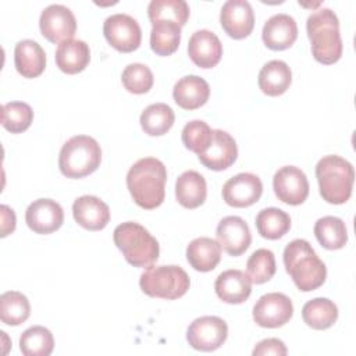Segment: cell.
Here are the masks:
<instances>
[{
	"instance_id": "obj_6",
	"label": "cell",
	"mask_w": 356,
	"mask_h": 356,
	"mask_svg": "<svg viewBox=\"0 0 356 356\" xmlns=\"http://www.w3.org/2000/svg\"><path fill=\"white\" fill-rule=\"evenodd\" d=\"M102 161V149L96 139L88 135H75L61 147L58 167L67 178H83L97 170Z\"/></svg>"
},
{
	"instance_id": "obj_30",
	"label": "cell",
	"mask_w": 356,
	"mask_h": 356,
	"mask_svg": "<svg viewBox=\"0 0 356 356\" xmlns=\"http://www.w3.org/2000/svg\"><path fill=\"white\" fill-rule=\"evenodd\" d=\"M139 121L145 134L150 136H161L174 125L175 114L168 104L153 103L142 111Z\"/></svg>"
},
{
	"instance_id": "obj_41",
	"label": "cell",
	"mask_w": 356,
	"mask_h": 356,
	"mask_svg": "<svg viewBox=\"0 0 356 356\" xmlns=\"http://www.w3.org/2000/svg\"><path fill=\"white\" fill-rule=\"evenodd\" d=\"M1 210V236H7L15 229V213L7 204L0 206Z\"/></svg>"
},
{
	"instance_id": "obj_40",
	"label": "cell",
	"mask_w": 356,
	"mask_h": 356,
	"mask_svg": "<svg viewBox=\"0 0 356 356\" xmlns=\"http://www.w3.org/2000/svg\"><path fill=\"white\" fill-rule=\"evenodd\" d=\"M253 356H264V355H275V356H285L288 353V349L285 343L278 338H267L260 341L254 349Z\"/></svg>"
},
{
	"instance_id": "obj_8",
	"label": "cell",
	"mask_w": 356,
	"mask_h": 356,
	"mask_svg": "<svg viewBox=\"0 0 356 356\" xmlns=\"http://www.w3.org/2000/svg\"><path fill=\"white\" fill-rule=\"evenodd\" d=\"M103 33L107 42L121 53L136 50L142 40V29L138 21L122 13L113 14L103 24Z\"/></svg>"
},
{
	"instance_id": "obj_11",
	"label": "cell",
	"mask_w": 356,
	"mask_h": 356,
	"mask_svg": "<svg viewBox=\"0 0 356 356\" xmlns=\"http://www.w3.org/2000/svg\"><path fill=\"white\" fill-rule=\"evenodd\" d=\"M42 35L51 43H63L72 39L76 31V19L72 11L63 4L47 6L39 18Z\"/></svg>"
},
{
	"instance_id": "obj_32",
	"label": "cell",
	"mask_w": 356,
	"mask_h": 356,
	"mask_svg": "<svg viewBox=\"0 0 356 356\" xmlns=\"http://www.w3.org/2000/svg\"><path fill=\"white\" fill-rule=\"evenodd\" d=\"M181 42V26L172 21H159L150 31V47L159 56L172 54Z\"/></svg>"
},
{
	"instance_id": "obj_38",
	"label": "cell",
	"mask_w": 356,
	"mask_h": 356,
	"mask_svg": "<svg viewBox=\"0 0 356 356\" xmlns=\"http://www.w3.org/2000/svg\"><path fill=\"white\" fill-rule=\"evenodd\" d=\"M182 143L197 156L207 150L213 140V129L202 120L189 121L181 132Z\"/></svg>"
},
{
	"instance_id": "obj_12",
	"label": "cell",
	"mask_w": 356,
	"mask_h": 356,
	"mask_svg": "<svg viewBox=\"0 0 356 356\" xmlns=\"http://www.w3.org/2000/svg\"><path fill=\"white\" fill-rule=\"evenodd\" d=\"M273 188L275 196L291 206L302 204L309 196L307 177L295 165L281 167L273 177Z\"/></svg>"
},
{
	"instance_id": "obj_2",
	"label": "cell",
	"mask_w": 356,
	"mask_h": 356,
	"mask_svg": "<svg viewBox=\"0 0 356 356\" xmlns=\"http://www.w3.org/2000/svg\"><path fill=\"white\" fill-rule=\"evenodd\" d=\"M284 266L296 288L310 292L320 288L327 277V267L306 239H293L284 249Z\"/></svg>"
},
{
	"instance_id": "obj_4",
	"label": "cell",
	"mask_w": 356,
	"mask_h": 356,
	"mask_svg": "<svg viewBox=\"0 0 356 356\" xmlns=\"http://www.w3.org/2000/svg\"><path fill=\"white\" fill-rule=\"evenodd\" d=\"M316 177L321 197L331 204L349 200L355 181L352 164L337 154L324 156L316 165Z\"/></svg>"
},
{
	"instance_id": "obj_33",
	"label": "cell",
	"mask_w": 356,
	"mask_h": 356,
	"mask_svg": "<svg viewBox=\"0 0 356 356\" xmlns=\"http://www.w3.org/2000/svg\"><path fill=\"white\" fill-rule=\"evenodd\" d=\"M31 316L28 298L18 291H7L0 295V320L7 325H19Z\"/></svg>"
},
{
	"instance_id": "obj_14",
	"label": "cell",
	"mask_w": 356,
	"mask_h": 356,
	"mask_svg": "<svg viewBox=\"0 0 356 356\" xmlns=\"http://www.w3.org/2000/svg\"><path fill=\"white\" fill-rule=\"evenodd\" d=\"M26 225L36 234H51L64 222L63 207L53 199H36L25 211Z\"/></svg>"
},
{
	"instance_id": "obj_28",
	"label": "cell",
	"mask_w": 356,
	"mask_h": 356,
	"mask_svg": "<svg viewBox=\"0 0 356 356\" xmlns=\"http://www.w3.org/2000/svg\"><path fill=\"white\" fill-rule=\"evenodd\" d=\"M302 317L313 330H327L337 321L338 307L327 298H314L303 305Z\"/></svg>"
},
{
	"instance_id": "obj_17",
	"label": "cell",
	"mask_w": 356,
	"mask_h": 356,
	"mask_svg": "<svg viewBox=\"0 0 356 356\" xmlns=\"http://www.w3.org/2000/svg\"><path fill=\"white\" fill-rule=\"evenodd\" d=\"M197 157L204 167L213 171H222L231 167L238 157L236 142L228 132L213 129V140L210 146Z\"/></svg>"
},
{
	"instance_id": "obj_24",
	"label": "cell",
	"mask_w": 356,
	"mask_h": 356,
	"mask_svg": "<svg viewBox=\"0 0 356 356\" xmlns=\"http://www.w3.org/2000/svg\"><path fill=\"white\" fill-rule=\"evenodd\" d=\"M207 196V185L204 177L193 170L182 172L175 182V197L185 209H196L202 206Z\"/></svg>"
},
{
	"instance_id": "obj_26",
	"label": "cell",
	"mask_w": 356,
	"mask_h": 356,
	"mask_svg": "<svg viewBox=\"0 0 356 356\" xmlns=\"http://www.w3.org/2000/svg\"><path fill=\"white\" fill-rule=\"evenodd\" d=\"M186 260L196 271H211L221 260V246L209 236L196 238L186 248Z\"/></svg>"
},
{
	"instance_id": "obj_9",
	"label": "cell",
	"mask_w": 356,
	"mask_h": 356,
	"mask_svg": "<svg viewBox=\"0 0 356 356\" xmlns=\"http://www.w3.org/2000/svg\"><path fill=\"white\" fill-rule=\"evenodd\" d=\"M228 337L227 323L217 316H203L191 323L186 331L189 345L202 352L218 349Z\"/></svg>"
},
{
	"instance_id": "obj_34",
	"label": "cell",
	"mask_w": 356,
	"mask_h": 356,
	"mask_svg": "<svg viewBox=\"0 0 356 356\" xmlns=\"http://www.w3.org/2000/svg\"><path fill=\"white\" fill-rule=\"evenodd\" d=\"M189 13V4L185 0H152L147 6V17L152 25L159 21H172L184 26Z\"/></svg>"
},
{
	"instance_id": "obj_3",
	"label": "cell",
	"mask_w": 356,
	"mask_h": 356,
	"mask_svg": "<svg viewBox=\"0 0 356 356\" xmlns=\"http://www.w3.org/2000/svg\"><path fill=\"white\" fill-rule=\"evenodd\" d=\"M313 57L321 64H334L342 56V39L337 14L327 7L313 11L306 21Z\"/></svg>"
},
{
	"instance_id": "obj_39",
	"label": "cell",
	"mask_w": 356,
	"mask_h": 356,
	"mask_svg": "<svg viewBox=\"0 0 356 356\" xmlns=\"http://www.w3.org/2000/svg\"><path fill=\"white\" fill-rule=\"evenodd\" d=\"M124 88L135 95L146 93L153 86V72L150 68L140 63L128 64L121 75Z\"/></svg>"
},
{
	"instance_id": "obj_25",
	"label": "cell",
	"mask_w": 356,
	"mask_h": 356,
	"mask_svg": "<svg viewBox=\"0 0 356 356\" xmlns=\"http://www.w3.org/2000/svg\"><path fill=\"white\" fill-rule=\"evenodd\" d=\"M90 61V50L86 42L79 39H70L58 44L56 50L57 67L68 74L74 75L83 71Z\"/></svg>"
},
{
	"instance_id": "obj_29",
	"label": "cell",
	"mask_w": 356,
	"mask_h": 356,
	"mask_svg": "<svg viewBox=\"0 0 356 356\" xmlns=\"http://www.w3.org/2000/svg\"><path fill=\"white\" fill-rule=\"evenodd\" d=\"M314 235L318 243L328 250L342 249L348 242V229L343 220L334 216L318 218L314 224Z\"/></svg>"
},
{
	"instance_id": "obj_16",
	"label": "cell",
	"mask_w": 356,
	"mask_h": 356,
	"mask_svg": "<svg viewBox=\"0 0 356 356\" xmlns=\"http://www.w3.org/2000/svg\"><path fill=\"white\" fill-rule=\"evenodd\" d=\"M217 242L229 256H241L250 246L252 235L246 221L238 216H227L217 225Z\"/></svg>"
},
{
	"instance_id": "obj_31",
	"label": "cell",
	"mask_w": 356,
	"mask_h": 356,
	"mask_svg": "<svg viewBox=\"0 0 356 356\" xmlns=\"http://www.w3.org/2000/svg\"><path fill=\"white\" fill-rule=\"evenodd\" d=\"M257 232L266 239H280L291 228V217L286 211L278 207H267L257 213L256 216Z\"/></svg>"
},
{
	"instance_id": "obj_18",
	"label": "cell",
	"mask_w": 356,
	"mask_h": 356,
	"mask_svg": "<svg viewBox=\"0 0 356 356\" xmlns=\"http://www.w3.org/2000/svg\"><path fill=\"white\" fill-rule=\"evenodd\" d=\"M188 54L197 67L213 68L221 60L222 44L211 31L199 29L189 38Z\"/></svg>"
},
{
	"instance_id": "obj_10",
	"label": "cell",
	"mask_w": 356,
	"mask_h": 356,
	"mask_svg": "<svg viewBox=\"0 0 356 356\" xmlns=\"http://www.w3.org/2000/svg\"><path fill=\"white\" fill-rule=\"evenodd\" d=\"M292 300L281 292L266 293L253 306V320L264 328L282 327L292 318Z\"/></svg>"
},
{
	"instance_id": "obj_1",
	"label": "cell",
	"mask_w": 356,
	"mask_h": 356,
	"mask_svg": "<svg viewBox=\"0 0 356 356\" xmlns=\"http://www.w3.org/2000/svg\"><path fill=\"white\" fill-rule=\"evenodd\" d=\"M167 170L156 157L139 159L127 174V188L134 202L145 209L159 207L165 197Z\"/></svg>"
},
{
	"instance_id": "obj_19",
	"label": "cell",
	"mask_w": 356,
	"mask_h": 356,
	"mask_svg": "<svg viewBox=\"0 0 356 356\" xmlns=\"http://www.w3.org/2000/svg\"><path fill=\"white\" fill-rule=\"evenodd\" d=\"M264 44L271 50H285L298 38V25L293 17L280 13L270 17L261 31Z\"/></svg>"
},
{
	"instance_id": "obj_35",
	"label": "cell",
	"mask_w": 356,
	"mask_h": 356,
	"mask_svg": "<svg viewBox=\"0 0 356 356\" xmlns=\"http://www.w3.org/2000/svg\"><path fill=\"white\" fill-rule=\"evenodd\" d=\"M19 349L25 356H49L54 349V338L43 325L26 328L19 337Z\"/></svg>"
},
{
	"instance_id": "obj_15",
	"label": "cell",
	"mask_w": 356,
	"mask_h": 356,
	"mask_svg": "<svg viewBox=\"0 0 356 356\" xmlns=\"http://www.w3.org/2000/svg\"><path fill=\"white\" fill-rule=\"evenodd\" d=\"M220 22L228 36L243 39L249 36L254 26V14L249 1L228 0L220 11Z\"/></svg>"
},
{
	"instance_id": "obj_5",
	"label": "cell",
	"mask_w": 356,
	"mask_h": 356,
	"mask_svg": "<svg viewBox=\"0 0 356 356\" xmlns=\"http://www.w3.org/2000/svg\"><path fill=\"white\" fill-rule=\"evenodd\" d=\"M113 239L125 260L134 267L145 268L159 259L160 246L157 239L138 222L127 221L117 225Z\"/></svg>"
},
{
	"instance_id": "obj_21",
	"label": "cell",
	"mask_w": 356,
	"mask_h": 356,
	"mask_svg": "<svg viewBox=\"0 0 356 356\" xmlns=\"http://www.w3.org/2000/svg\"><path fill=\"white\" fill-rule=\"evenodd\" d=\"M214 289L217 296L231 305L243 303L252 292V281L242 270H225L216 278Z\"/></svg>"
},
{
	"instance_id": "obj_27",
	"label": "cell",
	"mask_w": 356,
	"mask_h": 356,
	"mask_svg": "<svg viewBox=\"0 0 356 356\" xmlns=\"http://www.w3.org/2000/svg\"><path fill=\"white\" fill-rule=\"evenodd\" d=\"M257 82L264 95L280 96L288 90L292 82L291 68L282 60H271L261 67Z\"/></svg>"
},
{
	"instance_id": "obj_37",
	"label": "cell",
	"mask_w": 356,
	"mask_h": 356,
	"mask_svg": "<svg viewBox=\"0 0 356 356\" xmlns=\"http://www.w3.org/2000/svg\"><path fill=\"white\" fill-rule=\"evenodd\" d=\"M246 270L253 284H264L270 281L277 270L274 253L264 248L254 250L248 259Z\"/></svg>"
},
{
	"instance_id": "obj_20",
	"label": "cell",
	"mask_w": 356,
	"mask_h": 356,
	"mask_svg": "<svg viewBox=\"0 0 356 356\" xmlns=\"http://www.w3.org/2000/svg\"><path fill=\"white\" fill-rule=\"evenodd\" d=\"M72 216L85 229L100 231L110 221V209L102 199L92 195H83L75 199L72 204Z\"/></svg>"
},
{
	"instance_id": "obj_13",
	"label": "cell",
	"mask_w": 356,
	"mask_h": 356,
	"mask_svg": "<svg viewBox=\"0 0 356 356\" xmlns=\"http://www.w3.org/2000/svg\"><path fill=\"white\" fill-rule=\"evenodd\" d=\"M263 193L261 179L252 172H241L229 178L222 186V199L232 207H249Z\"/></svg>"
},
{
	"instance_id": "obj_22",
	"label": "cell",
	"mask_w": 356,
	"mask_h": 356,
	"mask_svg": "<svg viewBox=\"0 0 356 356\" xmlns=\"http://www.w3.org/2000/svg\"><path fill=\"white\" fill-rule=\"evenodd\" d=\"M210 96L209 83L197 75L182 76L172 89L175 103L185 110H196L202 107Z\"/></svg>"
},
{
	"instance_id": "obj_7",
	"label": "cell",
	"mask_w": 356,
	"mask_h": 356,
	"mask_svg": "<svg viewBox=\"0 0 356 356\" xmlns=\"http://www.w3.org/2000/svg\"><path fill=\"white\" fill-rule=\"evenodd\" d=\"M191 281L179 266H149L140 274L139 286L150 298L178 299L189 289Z\"/></svg>"
},
{
	"instance_id": "obj_36",
	"label": "cell",
	"mask_w": 356,
	"mask_h": 356,
	"mask_svg": "<svg viewBox=\"0 0 356 356\" xmlns=\"http://www.w3.org/2000/svg\"><path fill=\"white\" fill-rule=\"evenodd\" d=\"M33 121V110L24 102H10L1 106V125L11 134L26 131Z\"/></svg>"
},
{
	"instance_id": "obj_23",
	"label": "cell",
	"mask_w": 356,
	"mask_h": 356,
	"mask_svg": "<svg viewBox=\"0 0 356 356\" xmlns=\"http://www.w3.org/2000/svg\"><path fill=\"white\" fill-rule=\"evenodd\" d=\"M14 64L24 78H36L46 68V53L32 39L19 40L14 49Z\"/></svg>"
}]
</instances>
